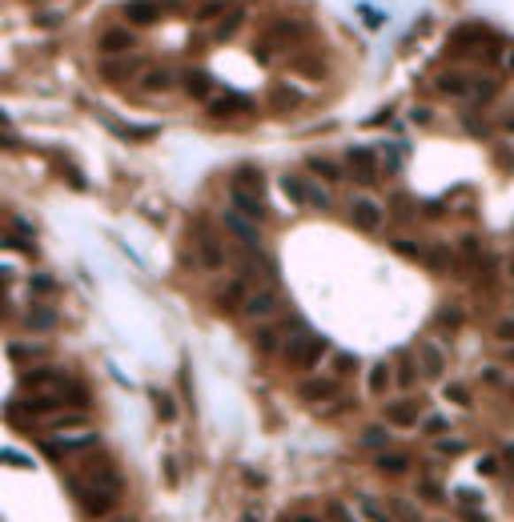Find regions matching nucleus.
I'll return each instance as SVG.
<instances>
[{
  "label": "nucleus",
  "mask_w": 514,
  "mask_h": 522,
  "mask_svg": "<svg viewBox=\"0 0 514 522\" xmlns=\"http://www.w3.org/2000/svg\"><path fill=\"white\" fill-rule=\"evenodd\" d=\"M69 490H73V498H77L85 518H109V514L117 510V503H121V495H125L121 487H101V482L77 479V474H69Z\"/></svg>",
  "instance_id": "nucleus-1"
},
{
  "label": "nucleus",
  "mask_w": 514,
  "mask_h": 522,
  "mask_svg": "<svg viewBox=\"0 0 514 522\" xmlns=\"http://www.w3.org/2000/svg\"><path fill=\"white\" fill-rule=\"evenodd\" d=\"M450 52H466V57H482V65H495V57L502 52V36L487 25H462L450 36Z\"/></svg>",
  "instance_id": "nucleus-2"
},
{
  "label": "nucleus",
  "mask_w": 514,
  "mask_h": 522,
  "mask_svg": "<svg viewBox=\"0 0 514 522\" xmlns=\"http://www.w3.org/2000/svg\"><path fill=\"white\" fill-rule=\"evenodd\" d=\"M330 354V342L322 338V334H297V338H289L286 342V349H281V357H286L294 370H314L322 357Z\"/></svg>",
  "instance_id": "nucleus-3"
},
{
  "label": "nucleus",
  "mask_w": 514,
  "mask_h": 522,
  "mask_svg": "<svg viewBox=\"0 0 514 522\" xmlns=\"http://www.w3.org/2000/svg\"><path fill=\"white\" fill-rule=\"evenodd\" d=\"M281 189H286V197L294 201V205H305V209H330L334 205V197L322 189V185H314V181H305V177H294V173H286L281 177Z\"/></svg>",
  "instance_id": "nucleus-4"
},
{
  "label": "nucleus",
  "mask_w": 514,
  "mask_h": 522,
  "mask_svg": "<svg viewBox=\"0 0 514 522\" xmlns=\"http://www.w3.org/2000/svg\"><path fill=\"white\" fill-rule=\"evenodd\" d=\"M96 434H81V438H44V454L53 462H81V458H88V454L96 450Z\"/></svg>",
  "instance_id": "nucleus-5"
},
{
  "label": "nucleus",
  "mask_w": 514,
  "mask_h": 522,
  "mask_svg": "<svg viewBox=\"0 0 514 522\" xmlns=\"http://www.w3.org/2000/svg\"><path fill=\"white\" fill-rule=\"evenodd\" d=\"M193 253H197V265L201 270H221L229 261V245L221 242L213 229L197 226V237H193Z\"/></svg>",
  "instance_id": "nucleus-6"
},
{
  "label": "nucleus",
  "mask_w": 514,
  "mask_h": 522,
  "mask_svg": "<svg viewBox=\"0 0 514 522\" xmlns=\"http://www.w3.org/2000/svg\"><path fill=\"white\" fill-rule=\"evenodd\" d=\"M305 36V28L297 25V20H273L270 28H265V36L257 44H253V52L257 57H270V52H278V49H289V44H297Z\"/></svg>",
  "instance_id": "nucleus-7"
},
{
  "label": "nucleus",
  "mask_w": 514,
  "mask_h": 522,
  "mask_svg": "<svg viewBox=\"0 0 514 522\" xmlns=\"http://www.w3.org/2000/svg\"><path fill=\"white\" fill-rule=\"evenodd\" d=\"M278 305H281V294H278V286H265V289H253L249 297H245V305H242V318H249V322H270L273 313H278Z\"/></svg>",
  "instance_id": "nucleus-8"
},
{
  "label": "nucleus",
  "mask_w": 514,
  "mask_h": 522,
  "mask_svg": "<svg viewBox=\"0 0 514 522\" xmlns=\"http://www.w3.org/2000/svg\"><path fill=\"white\" fill-rule=\"evenodd\" d=\"M297 398L310 402V406H330L341 398V378H310V382L297 386Z\"/></svg>",
  "instance_id": "nucleus-9"
},
{
  "label": "nucleus",
  "mask_w": 514,
  "mask_h": 522,
  "mask_svg": "<svg viewBox=\"0 0 514 522\" xmlns=\"http://www.w3.org/2000/svg\"><path fill=\"white\" fill-rule=\"evenodd\" d=\"M226 234L237 242V249H249V253L262 249V226L249 221V218H242V213H234V209L226 213Z\"/></svg>",
  "instance_id": "nucleus-10"
},
{
  "label": "nucleus",
  "mask_w": 514,
  "mask_h": 522,
  "mask_svg": "<svg viewBox=\"0 0 514 522\" xmlns=\"http://www.w3.org/2000/svg\"><path fill=\"white\" fill-rule=\"evenodd\" d=\"M382 418H386V426H394V430H414L422 422V406L414 398H398V402H386V410H382Z\"/></svg>",
  "instance_id": "nucleus-11"
},
{
  "label": "nucleus",
  "mask_w": 514,
  "mask_h": 522,
  "mask_svg": "<svg viewBox=\"0 0 514 522\" xmlns=\"http://www.w3.org/2000/svg\"><path fill=\"white\" fill-rule=\"evenodd\" d=\"M349 221H354L362 234H378V229H382V221H386V213H382V205H378V201L354 197V201H349Z\"/></svg>",
  "instance_id": "nucleus-12"
},
{
  "label": "nucleus",
  "mask_w": 514,
  "mask_h": 522,
  "mask_svg": "<svg viewBox=\"0 0 514 522\" xmlns=\"http://www.w3.org/2000/svg\"><path fill=\"white\" fill-rule=\"evenodd\" d=\"M346 173L354 177L357 185H374L378 181V157L370 149H349L346 153Z\"/></svg>",
  "instance_id": "nucleus-13"
},
{
  "label": "nucleus",
  "mask_w": 514,
  "mask_h": 522,
  "mask_svg": "<svg viewBox=\"0 0 514 522\" xmlns=\"http://www.w3.org/2000/svg\"><path fill=\"white\" fill-rule=\"evenodd\" d=\"M229 201H234V213L249 221H262L265 218V201H262V189H245V185H234L229 189Z\"/></svg>",
  "instance_id": "nucleus-14"
},
{
  "label": "nucleus",
  "mask_w": 514,
  "mask_h": 522,
  "mask_svg": "<svg viewBox=\"0 0 514 522\" xmlns=\"http://www.w3.org/2000/svg\"><path fill=\"white\" fill-rule=\"evenodd\" d=\"M145 73V61L141 57H117V61H105L101 65V77L113 81V85H125V81H141Z\"/></svg>",
  "instance_id": "nucleus-15"
},
{
  "label": "nucleus",
  "mask_w": 514,
  "mask_h": 522,
  "mask_svg": "<svg viewBox=\"0 0 514 522\" xmlns=\"http://www.w3.org/2000/svg\"><path fill=\"white\" fill-rule=\"evenodd\" d=\"M169 9H173V0H129V4H125V20H129V25H153V20Z\"/></svg>",
  "instance_id": "nucleus-16"
},
{
  "label": "nucleus",
  "mask_w": 514,
  "mask_h": 522,
  "mask_svg": "<svg viewBox=\"0 0 514 522\" xmlns=\"http://www.w3.org/2000/svg\"><path fill=\"white\" fill-rule=\"evenodd\" d=\"M253 349H257V354L262 357H273V354H281V349H286V334H281V326H270V322H262V326H253Z\"/></svg>",
  "instance_id": "nucleus-17"
},
{
  "label": "nucleus",
  "mask_w": 514,
  "mask_h": 522,
  "mask_svg": "<svg viewBox=\"0 0 514 522\" xmlns=\"http://www.w3.org/2000/svg\"><path fill=\"white\" fill-rule=\"evenodd\" d=\"M249 294H253V286L245 278H229V281H221V286L213 289V302H218L221 310H242Z\"/></svg>",
  "instance_id": "nucleus-18"
},
{
  "label": "nucleus",
  "mask_w": 514,
  "mask_h": 522,
  "mask_svg": "<svg viewBox=\"0 0 514 522\" xmlns=\"http://www.w3.org/2000/svg\"><path fill=\"white\" fill-rule=\"evenodd\" d=\"M65 382H69V378H65L61 370H53V365H41V370H25V378H20V386H25L28 394H41V390H49V386L65 390Z\"/></svg>",
  "instance_id": "nucleus-19"
},
{
  "label": "nucleus",
  "mask_w": 514,
  "mask_h": 522,
  "mask_svg": "<svg viewBox=\"0 0 514 522\" xmlns=\"http://www.w3.org/2000/svg\"><path fill=\"white\" fill-rule=\"evenodd\" d=\"M414 354H418L422 378H434V382H438V378L446 374V354H442V346H434V342H422Z\"/></svg>",
  "instance_id": "nucleus-20"
},
{
  "label": "nucleus",
  "mask_w": 514,
  "mask_h": 522,
  "mask_svg": "<svg viewBox=\"0 0 514 522\" xmlns=\"http://www.w3.org/2000/svg\"><path fill=\"white\" fill-rule=\"evenodd\" d=\"M133 44H137V33H133V28H105V33H101V41H96V49L109 52V57H117V52H125V57H129Z\"/></svg>",
  "instance_id": "nucleus-21"
},
{
  "label": "nucleus",
  "mask_w": 514,
  "mask_h": 522,
  "mask_svg": "<svg viewBox=\"0 0 514 522\" xmlns=\"http://www.w3.org/2000/svg\"><path fill=\"white\" fill-rule=\"evenodd\" d=\"M173 85H177V69H169V65H153V69L141 73V88L145 93H169Z\"/></svg>",
  "instance_id": "nucleus-22"
},
{
  "label": "nucleus",
  "mask_w": 514,
  "mask_h": 522,
  "mask_svg": "<svg viewBox=\"0 0 514 522\" xmlns=\"http://www.w3.org/2000/svg\"><path fill=\"white\" fill-rule=\"evenodd\" d=\"M418 382H422L418 354H398V362H394V386H402V390H414Z\"/></svg>",
  "instance_id": "nucleus-23"
},
{
  "label": "nucleus",
  "mask_w": 514,
  "mask_h": 522,
  "mask_svg": "<svg viewBox=\"0 0 514 522\" xmlns=\"http://www.w3.org/2000/svg\"><path fill=\"white\" fill-rule=\"evenodd\" d=\"M210 113H213V117H242V113H253V96H245V93H226V96H218V101L210 104Z\"/></svg>",
  "instance_id": "nucleus-24"
},
{
  "label": "nucleus",
  "mask_w": 514,
  "mask_h": 522,
  "mask_svg": "<svg viewBox=\"0 0 514 522\" xmlns=\"http://www.w3.org/2000/svg\"><path fill=\"white\" fill-rule=\"evenodd\" d=\"M294 73L305 81H326V73H330V65L318 57V52H302V57H294Z\"/></svg>",
  "instance_id": "nucleus-25"
},
{
  "label": "nucleus",
  "mask_w": 514,
  "mask_h": 522,
  "mask_svg": "<svg viewBox=\"0 0 514 522\" xmlns=\"http://www.w3.org/2000/svg\"><path fill=\"white\" fill-rule=\"evenodd\" d=\"M270 109L273 113H294V109H302V93H297L294 85H273L270 88Z\"/></svg>",
  "instance_id": "nucleus-26"
},
{
  "label": "nucleus",
  "mask_w": 514,
  "mask_h": 522,
  "mask_svg": "<svg viewBox=\"0 0 514 522\" xmlns=\"http://www.w3.org/2000/svg\"><path fill=\"white\" fill-rule=\"evenodd\" d=\"M394 386V362H374L370 365V378H366V390L374 394V398H382L386 390Z\"/></svg>",
  "instance_id": "nucleus-27"
},
{
  "label": "nucleus",
  "mask_w": 514,
  "mask_h": 522,
  "mask_svg": "<svg viewBox=\"0 0 514 522\" xmlns=\"http://www.w3.org/2000/svg\"><path fill=\"white\" fill-rule=\"evenodd\" d=\"M374 466L382 470V474H406L414 462H410V454H402V450H382V454H374Z\"/></svg>",
  "instance_id": "nucleus-28"
},
{
  "label": "nucleus",
  "mask_w": 514,
  "mask_h": 522,
  "mask_svg": "<svg viewBox=\"0 0 514 522\" xmlns=\"http://www.w3.org/2000/svg\"><path fill=\"white\" fill-rule=\"evenodd\" d=\"M434 88L442 96H462L466 88H471V77H466V73H442V77L434 81Z\"/></svg>",
  "instance_id": "nucleus-29"
},
{
  "label": "nucleus",
  "mask_w": 514,
  "mask_h": 522,
  "mask_svg": "<svg viewBox=\"0 0 514 522\" xmlns=\"http://www.w3.org/2000/svg\"><path fill=\"white\" fill-rule=\"evenodd\" d=\"M85 422H88L85 410H61V414L49 418V430H53V434H61V430H77V426H85Z\"/></svg>",
  "instance_id": "nucleus-30"
},
{
  "label": "nucleus",
  "mask_w": 514,
  "mask_h": 522,
  "mask_svg": "<svg viewBox=\"0 0 514 522\" xmlns=\"http://www.w3.org/2000/svg\"><path fill=\"white\" fill-rule=\"evenodd\" d=\"M310 173L322 177V181H341L346 169H341L338 161H330V157H310Z\"/></svg>",
  "instance_id": "nucleus-31"
},
{
  "label": "nucleus",
  "mask_w": 514,
  "mask_h": 522,
  "mask_svg": "<svg viewBox=\"0 0 514 522\" xmlns=\"http://www.w3.org/2000/svg\"><path fill=\"white\" fill-rule=\"evenodd\" d=\"M362 446H366V450H374V454L390 450V426H366V430H362Z\"/></svg>",
  "instance_id": "nucleus-32"
},
{
  "label": "nucleus",
  "mask_w": 514,
  "mask_h": 522,
  "mask_svg": "<svg viewBox=\"0 0 514 522\" xmlns=\"http://www.w3.org/2000/svg\"><path fill=\"white\" fill-rule=\"evenodd\" d=\"M25 326L28 330H53L57 326V313L53 310H44V305H33V310H28V318H25Z\"/></svg>",
  "instance_id": "nucleus-33"
},
{
  "label": "nucleus",
  "mask_w": 514,
  "mask_h": 522,
  "mask_svg": "<svg viewBox=\"0 0 514 522\" xmlns=\"http://www.w3.org/2000/svg\"><path fill=\"white\" fill-rule=\"evenodd\" d=\"M242 20H245L242 9H229V17H221L218 28H213V41H229V36L237 33V25H242Z\"/></svg>",
  "instance_id": "nucleus-34"
},
{
  "label": "nucleus",
  "mask_w": 514,
  "mask_h": 522,
  "mask_svg": "<svg viewBox=\"0 0 514 522\" xmlns=\"http://www.w3.org/2000/svg\"><path fill=\"white\" fill-rule=\"evenodd\" d=\"M462 318H466V313H462L458 305H442V310H438V318H434V326H438V330H446V334H454L462 326Z\"/></svg>",
  "instance_id": "nucleus-35"
},
{
  "label": "nucleus",
  "mask_w": 514,
  "mask_h": 522,
  "mask_svg": "<svg viewBox=\"0 0 514 522\" xmlns=\"http://www.w3.org/2000/svg\"><path fill=\"white\" fill-rule=\"evenodd\" d=\"M9 357H12V362H41V357H44V346H25V342H12V346H9Z\"/></svg>",
  "instance_id": "nucleus-36"
},
{
  "label": "nucleus",
  "mask_w": 514,
  "mask_h": 522,
  "mask_svg": "<svg viewBox=\"0 0 514 522\" xmlns=\"http://www.w3.org/2000/svg\"><path fill=\"white\" fill-rule=\"evenodd\" d=\"M362 514H366L370 522H394V514L386 510L378 498H370V495H362Z\"/></svg>",
  "instance_id": "nucleus-37"
},
{
  "label": "nucleus",
  "mask_w": 514,
  "mask_h": 522,
  "mask_svg": "<svg viewBox=\"0 0 514 522\" xmlns=\"http://www.w3.org/2000/svg\"><path fill=\"white\" fill-rule=\"evenodd\" d=\"M185 88H189V96H210V88H213V81H210V73H189L185 77Z\"/></svg>",
  "instance_id": "nucleus-38"
},
{
  "label": "nucleus",
  "mask_w": 514,
  "mask_h": 522,
  "mask_svg": "<svg viewBox=\"0 0 514 522\" xmlns=\"http://www.w3.org/2000/svg\"><path fill=\"white\" fill-rule=\"evenodd\" d=\"M357 354H346V349H341V354H334V378H346V374H357Z\"/></svg>",
  "instance_id": "nucleus-39"
},
{
  "label": "nucleus",
  "mask_w": 514,
  "mask_h": 522,
  "mask_svg": "<svg viewBox=\"0 0 514 522\" xmlns=\"http://www.w3.org/2000/svg\"><path fill=\"white\" fill-rule=\"evenodd\" d=\"M153 406H157V418H161V422H173V418H177V406H173V398H169V394L153 390Z\"/></svg>",
  "instance_id": "nucleus-40"
},
{
  "label": "nucleus",
  "mask_w": 514,
  "mask_h": 522,
  "mask_svg": "<svg viewBox=\"0 0 514 522\" xmlns=\"http://www.w3.org/2000/svg\"><path fill=\"white\" fill-rule=\"evenodd\" d=\"M466 446H471V442H462V438H438L434 450L446 454V458H458V454H466Z\"/></svg>",
  "instance_id": "nucleus-41"
},
{
  "label": "nucleus",
  "mask_w": 514,
  "mask_h": 522,
  "mask_svg": "<svg viewBox=\"0 0 514 522\" xmlns=\"http://www.w3.org/2000/svg\"><path fill=\"white\" fill-rule=\"evenodd\" d=\"M226 9H229V0H205V4H197V12H193V17H197V20H213V17H221Z\"/></svg>",
  "instance_id": "nucleus-42"
},
{
  "label": "nucleus",
  "mask_w": 514,
  "mask_h": 522,
  "mask_svg": "<svg viewBox=\"0 0 514 522\" xmlns=\"http://www.w3.org/2000/svg\"><path fill=\"white\" fill-rule=\"evenodd\" d=\"M390 510H394V518H402V522H418V510H414V503H406V498H390Z\"/></svg>",
  "instance_id": "nucleus-43"
},
{
  "label": "nucleus",
  "mask_w": 514,
  "mask_h": 522,
  "mask_svg": "<svg viewBox=\"0 0 514 522\" xmlns=\"http://www.w3.org/2000/svg\"><path fill=\"white\" fill-rule=\"evenodd\" d=\"M28 294H33V297H53V294H57V281H53V278H44V273H41V278L28 281Z\"/></svg>",
  "instance_id": "nucleus-44"
},
{
  "label": "nucleus",
  "mask_w": 514,
  "mask_h": 522,
  "mask_svg": "<svg viewBox=\"0 0 514 522\" xmlns=\"http://www.w3.org/2000/svg\"><path fill=\"white\" fill-rule=\"evenodd\" d=\"M495 342L514 346V318H498V322H495Z\"/></svg>",
  "instance_id": "nucleus-45"
},
{
  "label": "nucleus",
  "mask_w": 514,
  "mask_h": 522,
  "mask_svg": "<svg viewBox=\"0 0 514 522\" xmlns=\"http://www.w3.org/2000/svg\"><path fill=\"white\" fill-rule=\"evenodd\" d=\"M426 265L430 270H446V265H450V249H446V245H434L430 257H426Z\"/></svg>",
  "instance_id": "nucleus-46"
},
{
  "label": "nucleus",
  "mask_w": 514,
  "mask_h": 522,
  "mask_svg": "<svg viewBox=\"0 0 514 522\" xmlns=\"http://www.w3.org/2000/svg\"><path fill=\"white\" fill-rule=\"evenodd\" d=\"M0 245H9V249H20V253H28L33 257V242H25V237H17V234H0Z\"/></svg>",
  "instance_id": "nucleus-47"
},
{
  "label": "nucleus",
  "mask_w": 514,
  "mask_h": 522,
  "mask_svg": "<svg viewBox=\"0 0 514 522\" xmlns=\"http://www.w3.org/2000/svg\"><path fill=\"white\" fill-rule=\"evenodd\" d=\"M446 398H450L454 406H471V390H466V386H458V382L446 386Z\"/></svg>",
  "instance_id": "nucleus-48"
},
{
  "label": "nucleus",
  "mask_w": 514,
  "mask_h": 522,
  "mask_svg": "<svg viewBox=\"0 0 514 522\" xmlns=\"http://www.w3.org/2000/svg\"><path fill=\"white\" fill-rule=\"evenodd\" d=\"M422 430H426L430 438H442L446 430H450V422H446V418H426V422H422Z\"/></svg>",
  "instance_id": "nucleus-49"
},
{
  "label": "nucleus",
  "mask_w": 514,
  "mask_h": 522,
  "mask_svg": "<svg viewBox=\"0 0 514 522\" xmlns=\"http://www.w3.org/2000/svg\"><path fill=\"white\" fill-rule=\"evenodd\" d=\"M326 518L330 522H354V514H349L341 503H326Z\"/></svg>",
  "instance_id": "nucleus-50"
},
{
  "label": "nucleus",
  "mask_w": 514,
  "mask_h": 522,
  "mask_svg": "<svg viewBox=\"0 0 514 522\" xmlns=\"http://www.w3.org/2000/svg\"><path fill=\"white\" fill-rule=\"evenodd\" d=\"M394 253H402V257H410V261H418V257H422L418 245H414V242H402V237L394 242Z\"/></svg>",
  "instance_id": "nucleus-51"
},
{
  "label": "nucleus",
  "mask_w": 514,
  "mask_h": 522,
  "mask_svg": "<svg viewBox=\"0 0 514 522\" xmlns=\"http://www.w3.org/2000/svg\"><path fill=\"white\" fill-rule=\"evenodd\" d=\"M418 495L426 498V503H442V487H438V482H418Z\"/></svg>",
  "instance_id": "nucleus-52"
},
{
  "label": "nucleus",
  "mask_w": 514,
  "mask_h": 522,
  "mask_svg": "<svg viewBox=\"0 0 514 522\" xmlns=\"http://www.w3.org/2000/svg\"><path fill=\"white\" fill-rule=\"evenodd\" d=\"M482 382H487V386H506V370H498V365H487V370H482Z\"/></svg>",
  "instance_id": "nucleus-53"
},
{
  "label": "nucleus",
  "mask_w": 514,
  "mask_h": 522,
  "mask_svg": "<svg viewBox=\"0 0 514 522\" xmlns=\"http://www.w3.org/2000/svg\"><path fill=\"white\" fill-rule=\"evenodd\" d=\"M482 474H502V458H498V454L482 458Z\"/></svg>",
  "instance_id": "nucleus-54"
},
{
  "label": "nucleus",
  "mask_w": 514,
  "mask_h": 522,
  "mask_svg": "<svg viewBox=\"0 0 514 522\" xmlns=\"http://www.w3.org/2000/svg\"><path fill=\"white\" fill-rule=\"evenodd\" d=\"M61 12H41V17H36V25H61Z\"/></svg>",
  "instance_id": "nucleus-55"
},
{
  "label": "nucleus",
  "mask_w": 514,
  "mask_h": 522,
  "mask_svg": "<svg viewBox=\"0 0 514 522\" xmlns=\"http://www.w3.org/2000/svg\"><path fill=\"white\" fill-rule=\"evenodd\" d=\"M498 125H502L506 133H514V109H502V117H498Z\"/></svg>",
  "instance_id": "nucleus-56"
},
{
  "label": "nucleus",
  "mask_w": 514,
  "mask_h": 522,
  "mask_svg": "<svg viewBox=\"0 0 514 522\" xmlns=\"http://www.w3.org/2000/svg\"><path fill=\"white\" fill-rule=\"evenodd\" d=\"M286 522H326V518H314V514H289Z\"/></svg>",
  "instance_id": "nucleus-57"
},
{
  "label": "nucleus",
  "mask_w": 514,
  "mask_h": 522,
  "mask_svg": "<svg viewBox=\"0 0 514 522\" xmlns=\"http://www.w3.org/2000/svg\"><path fill=\"white\" fill-rule=\"evenodd\" d=\"M510 69H514V52H510Z\"/></svg>",
  "instance_id": "nucleus-58"
},
{
  "label": "nucleus",
  "mask_w": 514,
  "mask_h": 522,
  "mask_svg": "<svg viewBox=\"0 0 514 522\" xmlns=\"http://www.w3.org/2000/svg\"><path fill=\"white\" fill-rule=\"evenodd\" d=\"M510 362H514V346H510Z\"/></svg>",
  "instance_id": "nucleus-59"
},
{
  "label": "nucleus",
  "mask_w": 514,
  "mask_h": 522,
  "mask_svg": "<svg viewBox=\"0 0 514 522\" xmlns=\"http://www.w3.org/2000/svg\"><path fill=\"white\" fill-rule=\"evenodd\" d=\"M510 273H514V257H510Z\"/></svg>",
  "instance_id": "nucleus-60"
},
{
  "label": "nucleus",
  "mask_w": 514,
  "mask_h": 522,
  "mask_svg": "<svg viewBox=\"0 0 514 522\" xmlns=\"http://www.w3.org/2000/svg\"><path fill=\"white\" fill-rule=\"evenodd\" d=\"M510 398H514V386H510Z\"/></svg>",
  "instance_id": "nucleus-61"
}]
</instances>
